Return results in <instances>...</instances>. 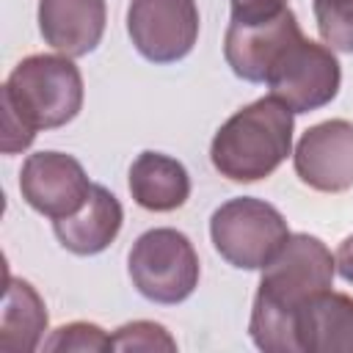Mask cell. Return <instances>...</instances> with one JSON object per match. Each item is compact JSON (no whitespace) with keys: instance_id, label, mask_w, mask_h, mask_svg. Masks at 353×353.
Here are the masks:
<instances>
[{"instance_id":"277c9868","label":"cell","mask_w":353,"mask_h":353,"mask_svg":"<svg viewBox=\"0 0 353 353\" xmlns=\"http://www.w3.org/2000/svg\"><path fill=\"white\" fill-rule=\"evenodd\" d=\"M130 279L135 290L152 303H182L199 287V254L188 234L176 229L143 232L127 256Z\"/></svg>"},{"instance_id":"ffe728a7","label":"cell","mask_w":353,"mask_h":353,"mask_svg":"<svg viewBox=\"0 0 353 353\" xmlns=\"http://www.w3.org/2000/svg\"><path fill=\"white\" fill-rule=\"evenodd\" d=\"M334 259H336V270H339V276H342L347 284H353V234H347V237L339 243Z\"/></svg>"},{"instance_id":"8992f818","label":"cell","mask_w":353,"mask_h":353,"mask_svg":"<svg viewBox=\"0 0 353 353\" xmlns=\"http://www.w3.org/2000/svg\"><path fill=\"white\" fill-rule=\"evenodd\" d=\"M270 97L287 105L292 113H309L328 105L342 83V69L331 47L309 39H298L268 72Z\"/></svg>"},{"instance_id":"ac0fdd59","label":"cell","mask_w":353,"mask_h":353,"mask_svg":"<svg viewBox=\"0 0 353 353\" xmlns=\"http://www.w3.org/2000/svg\"><path fill=\"white\" fill-rule=\"evenodd\" d=\"M113 350H176L174 336L152 320H135L124 323L113 334Z\"/></svg>"},{"instance_id":"7a4b0ae2","label":"cell","mask_w":353,"mask_h":353,"mask_svg":"<svg viewBox=\"0 0 353 353\" xmlns=\"http://www.w3.org/2000/svg\"><path fill=\"white\" fill-rule=\"evenodd\" d=\"M292 127V110L273 97H262L218 127L210 143V160L232 182L265 179L287 160Z\"/></svg>"},{"instance_id":"44dd1931","label":"cell","mask_w":353,"mask_h":353,"mask_svg":"<svg viewBox=\"0 0 353 353\" xmlns=\"http://www.w3.org/2000/svg\"><path fill=\"white\" fill-rule=\"evenodd\" d=\"M314 3H334V0H314Z\"/></svg>"},{"instance_id":"9c48e42d","label":"cell","mask_w":353,"mask_h":353,"mask_svg":"<svg viewBox=\"0 0 353 353\" xmlns=\"http://www.w3.org/2000/svg\"><path fill=\"white\" fill-rule=\"evenodd\" d=\"M19 193L36 212L58 221L85 204L91 182L77 157L63 152H36L22 163Z\"/></svg>"},{"instance_id":"5bb4252c","label":"cell","mask_w":353,"mask_h":353,"mask_svg":"<svg viewBox=\"0 0 353 353\" xmlns=\"http://www.w3.org/2000/svg\"><path fill=\"white\" fill-rule=\"evenodd\" d=\"M130 193L149 212L179 210L190 196L188 168L163 152H141L130 165Z\"/></svg>"},{"instance_id":"9a60e30c","label":"cell","mask_w":353,"mask_h":353,"mask_svg":"<svg viewBox=\"0 0 353 353\" xmlns=\"http://www.w3.org/2000/svg\"><path fill=\"white\" fill-rule=\"evenodd\" d=\"M44 331H47V306L41 295L25 279L8 276L3 314H0V353H30L41 345Z\"/></svg>"},{"instance_id":"4fadbf2b","label":"cell","mask_w":353,"mask_h":353,"mask_svg":"<svg viewBox=\"0 0 353 353\" xmlns=\"http://www.w3.org/2000/svg\"><path fill=\"white\" fill-rule=\"evenodd\" d=\"M301 353H353V298L325 290L298 317Z\"/></svg>"},{"instance_id":"e0dca14e","label":"cell","mask_w":353,"mask_h":353,"mask_svg":"<svg viewBox=\"0 0 353 353\" xmlns=\"http://www.w3.org/2000/svg\"><path fill=\"white\" fill-rule=\"evenodd\" d=\"M44 350H80V353H105L113 350V336L105 334L97 323H66L44 339Z\"/></svg>"},{"instance_id":"2e32d148","label":"cell","mask_w":353,"mask_h":353,"mask_svg":"<svg viewBox=\"0 0 353 353\" xmlns=\"http://www.w3.org/2000/svg\"><path fill=\"white\" fill-rule=\"evenodd\" d=\"M314 19L323 41L331 50L353 52V0L314 3Z\"/></svg>"},{"instance_id":"3957f363","label":"cell","mask_w":353,"mask_h":353,"mask_svg":"<svg viewBox=\"0 0 353 353\" xmlns=\"http://www.w3.org/2000/svg\"><path fill=\"white\" fill-rule=\"evenodd\" d=\"M3 102L33 130L69 124L83 108V74L69 55H30L14 66Z\"/></svg>"},{"instance_id":"d6986e66","label":"cell","mask_w":353,"mask_h":353,"mask_svg":"<svg viewBox=\"0 0 353 353\" xmlns=\"http://www.w3.org/2000/svg\"><path fill=\"white\" fill-rule=\"evenodd\" d=\"M287 8V0H232V17L234 19H251V17H268Z\"/></svg>"},{"instance_id":"8fae6325","label":"cell","mask_w":353,"mask_h":353,"mask_svg":"<svg viewBox=\"0 0 353 353\" xmlns=\"http://www.w3.org/2000/svg\"><path fill=\"white\" fill-rule=\"evenodd\" d=\"M105 19V0H39V30L44 41L69 58L97 50Z\"/></svg>"},{"instance_id":"6da1fadb","label":"cell","mask_w":353,"mask_h":353,"mask_svg":"<svg viewBox=\"0 0 353 353\" xmlns=\"http://www.w3.org/2000/svg\"><path fill=\"white\" fill-rule=\"evenodd\" d=\"M336 259L314 234H290L281 251L262 268L251 309V339L265 353H301L298 317L303 306L331 290Z\"/></svg>"},{"instance_id":"5b68a950","label":"cell","mask_w":353,"mask_h":353,"mask_svg":"<svg viewBox=\"0 0 353 353\" xmlns=\"http://www.w3.org/2000/svg\"><path fill=\"white\" fill-rule=\"evenodd\" d=\"M215 251L240 270H262L287 243L290 229L284 215L251 196L229 199L210 218Z\"/></svg>"},{"instance_id":"52a82bcc","label":"cell","mask_w":353,"mask_h":353,"mask_svg":"<svg viewBox=\"0 0 353 353\" xmlns=\"http://www.w3.org/2000/svg\"><path fill=\"white\" fill-rule=\"evenodd\" d=\"M196 0H132L127 33L135 50L152 63L182 61L199 39Z\"/></svg>"},{"instance_id":"7c38bea8","label":"cell","mask_w":353,"mask_h":353,"mask_svg":"<svg viewBox=\"0 0 353 353\" xmlns=\"http://www.w3.org/2000/svg\"><path fill=\"white\" fill-rule=\"evenodd\" d=\"M121 223H124L121 201L108 188L91 185L85 204L77 212L52 221V229H55L58 243L66 251L77 256H94L119 237Z\"/></svg>"},{"instance_id":"ba28073f","label":"cell","mask_w":353,"mask_h":353,"mask_svg":"<svg viewBox=\"0 0 353 353\" xmlns=\"http://www.w3.org/2000/svg\"><path fill=\"white\" fill-rule=\"evenodd\" d=\"M298 39H303V33L290 8L251 19L232 17L223 36V55L237 77L248 83H265L273 63Z\"/></svg>"},{"instance_id":"30bf717a","label":"cell","mask_w":353,"mask_h":353,"mask_svg":"<svg viewBox=\"0 0 353 353\" xmlns=\"http://www.w3.org/2000/svg\"><path fill=\"white\" fill-rule=\"evenodd\" d=\"M295 174L320 193L353 188V121L328 119L309 127L295 146Z\"/></svg>"}]
</instances>
